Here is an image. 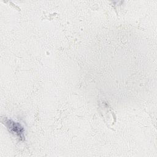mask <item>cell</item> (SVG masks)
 <instances>
[{"instance_id":"6da1fadb","label":"cell","mask_w":157,"mask_h":157,"mask_svg":"<svg viewBox=\"0 0 157 157\" xmlns=\"http://www.w3.org/2000/svg\"><path fill=\"white\" fill-rule=\"evenodd\" d=\"M6 123H7V124H9V126H7V127L10 131H12V132H17L19 136V138L20 139L23 137V129L20 126V124L12 121L10 120H8L7 121H6Z\"/></svg>"}]
</instances>
